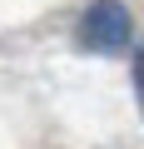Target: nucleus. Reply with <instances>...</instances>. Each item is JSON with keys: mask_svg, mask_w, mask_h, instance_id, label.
Listing matches in <instances>:
<instances>
[{"mask_svg": "<svg viewBox=\"0 0 144 149\" xmlns=\"http://www.w3.org/2000/svg\"><path fill=\"white\" fill-rule=\"evenodd\" d=\"M134 95H139V114H144V50L134 55Z\"/></svg>", "mask_w": 144, "mask_h": 149, "instance_id": "2", "label": "nucleus"}, {"mask_svg": "<svg viewBox=\"0 0 144 149\" xmlns=\"http://www.w3.org/2000/svg\"><path fill=\"white\" fill-rule=\"evenodd\" d=\"M80 45L90 55H119L129 40H134V20L124 10V0H95V5L80 15Z\"/></svg>", "mask_w": 144, "mask_h": 149, "instance_id": "1", "label": "nucleus"}]
</instances>
